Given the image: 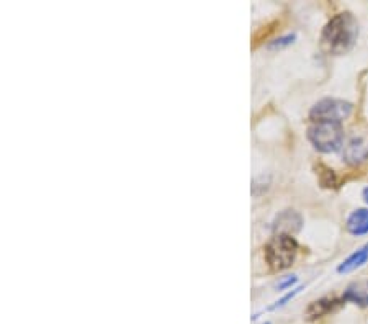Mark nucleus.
Segmentation results:
<instances>
[{
  "instance_id": "obj_2",
  "label": "nucleus",
  "mask_w": 368,
  "mask_h": 324,
  "mask_svg": "<svg viewBox=\"0 0 368 324\" xmlns=\"http://www.w3.org/2000/svg\"><path fill=\"white\" fill-rule=\"evenodd\" d=\"M298 255V242L293 236L275 234L265 246V261L273 272H282L291 267Z\"/></svg>"
},
{
  "instance_id": "obj_8",
  "label": "nucleus",
  "mask_w": 368,
  "mask_h": 324,
  "mask_svg": "<svg viewBox=\"0 0 368 324\" xmlns=\"http://www.w3.org/2000/svg\"><path fill=\"white\" fill-rule=\"evenodd\" d=\"M347 231L354 236H365L368 234V210L365 208H358L350 213L347 218Z\"/></svg>"
},
{
  "instance_id": "obj_1",
  "label": "nucleus",
  "mask_w": 368,
  "mask_h": 324,
  "mask_svg": "<svg viewBox=\"0 0 368 324\" xmlns=\"http://www.w3.org/2000/svg\"><path fill=\"white\" fill-rule=\"evenodd\" d=\"M358 38V23L352 14H339L328 21L321 35V46L326 53L339 56L354 48Z\"/></svg>"
},
{
  "instance_id": "obj_5",
  "label": "nucleus",
  "mask_w": 368,
  "mask_h": 324,
  "mask_svg": "<svg viewBox=\"0 0 368 324\" xmlns=\"http://www.w3.org/2000/svg\"><path fill=\"white\" fill-rule=\"evenodd\" d=\"M303 220L299 213L295 210H285L277 216L273 221V231L275 234H286V236H293L302 229Z\"/></svg>"
},
{
  "instance_id": "obj_6",
  "label": "nucleus",
  "mask_w": 368,
  "mask_h": 324,
  "mask_svg": "<svg viewBox=\"0 0 368 324\" xmlns=\"http://www.w3.org/2000/svg\"><path fill=\"white\" fill-rule=\"evenodd\" d=\"M368 157V141L365 138H354L352 141L345 146L344 159L347 164L357 165L360 162L367 161Z\"/></svg>"
},
{
  "instance_id": "obj_3",
  "label": "nucleus",
  "mask_w": 368,
  "mask_h": 324,
  "mask_svg": "<svg viewBox=\"0 0 368 324\" xmlns=\"http://www.w3.org/2000/svg\"><path fill=\"white\" fill-rule=\"evenodd\" d=\"M308 139L312 146L324 154L337 152L344 143V128L342 123L316 121L308 128Z\"/></svg>"
},
{
  "instance_id": "obj_12",
  "label": "nucleus",
  "mask_w": 368,
  "mask_h": 324,
  "mask_svg": "<svg viewBox=\"0 0 368 324\" xmlns=\"http://www.w3.org/2000/svg\"><path fill=\"white\" fill-rule=\"evenodd\" d=\"M295 282H296V277H295V275H291V277H289V279H286V280H283V282L278 284V290H285V288H289V287H291V285H293Z\"/></svg>"
},
{
  "instance_id": "obj_7",
  "label": "nucleus",
  "mask_w": 368,
  "mask_h": 324,
  "mask_svg": "<svg viewBox=\"0 0 368 324\" xmlns=\"http://www.w3.org/2000/svg\"><path fill=\"white\" fill-rule=\"evenodd\" d=\"M342 300L362 306V308H367L368 306V280H358V282L350 284L344 292Z\"/></svg>"
},
{
  "instance_id": "obj_4",
  "label": "nucleus",
  "mask_w": 368,
  "mask_h": 324,
  "mask_svg": "<svg viewBox=\"0 0 368 324\" xmlns=\"http://www.w3.org/2000/svg\"><path fill=\"white\" fill-rule=\"evenodd\" d=\"M352 113V104L339 99H323L311 108L310 120L316 121H332L342 123Z\"/></svg>"
},
{
  "instance_id": "obj_13",
  "label": "nucleus",
  "mask_w": 368,
  "mask_h": 324,
  "mask_svg": "<svg viewBox=\"0 0 368 324\" xmlns=\"http://www.w3.org/2000/svg\"><path fill=\"white\" fill-rule=\"evenodd\" d=\"M363 198H365V202L368 203V187H365V189H363Z\"/></svg>"
},
{
  "instance_id": "obj_9",
  "label": "nucleus",
  "mask_w": 368,
  "mask_h": 324,
  "mask_svg": "<svg viewBox=\"0 0 368 324\" xmlns=\"http://www.w3.org/2000/svg\"><path fill=\"white\" fill-rule=\"evenodd\" d=\"M367 261H368V242L358 251H355L354 254H350L349 257L337 267V272H339V274H349V272H354L355 268L362 267Z\"/></svg>"
},
{
  "instance_id": "obj_11",
  "label": "nucleus",
  "mask_w": 368,
  "mask_h": 324,
  "mask_svg": "<svg viewBox=\"0 0 368 324\" xmlns=\"http://www.w3.org/2000/svg\"><path fill=\"white\" fill-rule=\"evenodd\" d=\"M295 38H296L295 35H285V36L278 38V40L270 43L269 48H283V46H289L295 41Z\"/></svg>"
},
{
  "instance_id": "obj_10",
  "label": "nucleus",
  "mask_w": 368,
  "mask_h": 324,
  "mask_svg": "<svg viewBox=\"0 0 368 324\" xmlns=\"http://www.w3.org/2000/svg\"><path fill=\"white\" fill-rule=\"evenodd\" d=\"M337 305H341V301L336 300V298H323V300L315 301V303L308 308V316L311 319L321 318L324 316V314H328L329 311H332Z\"/></svg>"
}]
</instances>
